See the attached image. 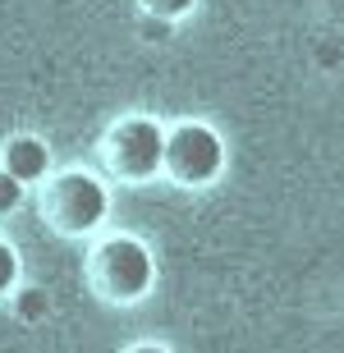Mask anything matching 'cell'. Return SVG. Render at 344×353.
<instances>
[{"label":"cell","instance_id":"8992f818","mask_svg":"<svg viewBox=\"0 0 344 353\" xmlns=\"http://www.w3.org/2000/svg\"><path fill=\"white\" fill-rule=\"evenodd\" d=\"M10 299H14V316H19L23 326H37L41 316L51 312V299H46L41 289H23V285H19V289L10 294Z\"/></svg>","mask_w":344,"mask_h":353},{"label":"cell","instance_id":"3957f363","mask_svg":"<svg viewBox=\"0 0 344 353\" xmlns=\"http://www.w3.org/2000/svg\"><path fill=\"white\" fill-rule=\"evenodd\" d=\"M165 124L152 115H124L115 119L101 143H97V157H101V170L115 183H152L156 174H165Z\"/></svg>","mask_w":344,"mask_h":353},{"label":"cell","instance_id":"ba28073f","mask_svg":"<svg viewBox=\"0 0 344 353\" xmlns=\"http://www.w3.org/2000/svg\"><path fill=\"white\" fill-rule=\"evenodd\" d=\"M138 10H143L147 19H165V23H179V19H188V14L198 10V0H138Z\"/></svg>","mask_w":344,"mask_h":353},{"label":"cell","instance_id":"9c48e42d","mask_svg":"<svg viewBox=\"0 0 344 353\" xmlns=\"http://www.w3.org/2000/svg\"><path fill=\"white\" fill-rule=\"evenodd\" d=\"M23 197H28V183H19L5 165H0V216H14V211L23 207Z\"/></svg>","mask_w":344,"mask_h":353},{"label":"cell","instance_id":"52a82bcc","mask_svg":"<svg viewBox=\"0 0 344 353\" xmlns=\"http://www.w3.org/2000/svg\"><path fill=\"white\" fill-rule=\"evenodd\" d=\"M19 280H23V257H19V248L10 239L0 234V299H10L19 289Z\"/></svg>","mask_w":344,"mask_h":353},{"label":"cell","instance_id":"7a4b0ae2","mask_svg":"<svg viewBox=\"0 0 344 353\" xmlns=\"http://www.w3.org/2000/svg\"><path fill=\"white\" fill-rule=\"evenodd\" d=\"M37 207H41V221L51 225L60 239H88L110 216V183L97 170L69 165V170H55L41 183Z\"/></svg>","mask_w":344,"mask_h":353},{"label":"cell","instance_id":"5b68a950","mask_svg":"<svg viewBox=\"0 0 344 353\" xmlns=\"http://www.w3.org/2000/svg\"><path fill=\"white\" fill-rule=\"evenodd\" d=\"M0 165L19 183H28V188H41V183L55 174L51 147L41 143L37 133H14V138H5V143H0Z\"/></svg>","mask_w":344,"mask_h":353},{"label":"cell","instance_id":"277c9868","mask_svg":"<svg viewBox=\"0 0 344 353\" xmlns=\"http://www.w3.org/2000/svg\"><path fill=\"white\" fill-rule=\"evenodd\" d=\"M230 165L225 138L207 119H179L165 133V179L179 188H212Z\"/></svg>","mask_w":344,"mask_h":353},{"label":"cell","instance_id":"6da1fadb","mask_svg":"<svg viewBox=\"0 0 344 353\" xmlns=\"http://www.w3.org/2000/svg\"><path fill=\"white\" fill-rule=\"evenodd\" d=\"M88 285L110 307H133L156 285V257L138 234H101L88 252Z\"/></svg>","mask_w":344,"mask_h":353},{"label":"cell","instance_id":"30bf717a","mask_svg":"<svg viewBox=\"0 0 344 353\" xmlns=\"http://www.w3.org/2000/svg\"><path fill=\"white\" fill-rule=\"evenodd\" d=\"M124 353H170V349H165V344H129Z\"/></svg>","mask_w":344,"mask_h":353}]
</instances>
